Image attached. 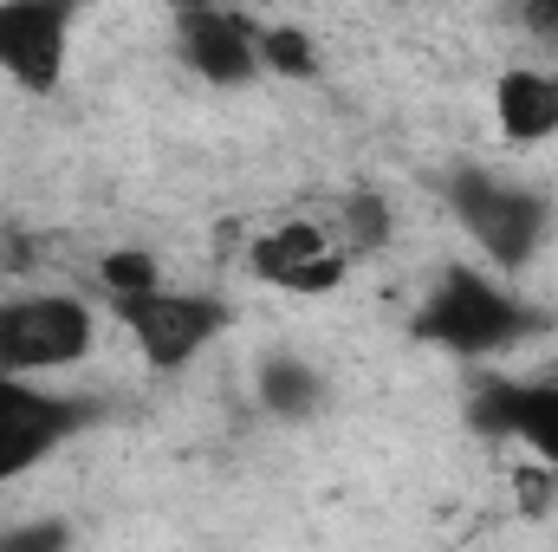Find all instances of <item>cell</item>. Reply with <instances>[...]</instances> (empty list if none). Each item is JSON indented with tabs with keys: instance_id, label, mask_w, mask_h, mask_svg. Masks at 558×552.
<instances>
[{
	"instance_id": "obj_1",
	"label": "cell",
	"mask_w": 558,
	"mask_h": 552,
	"mask_svg": "<svg viewBox=\"0 0 558 552\" xmlns=\"http://www.w3.org/2000/svg\"><path fill=\"white\" fill-rule=\"evenodd\" d=\"M410 332H416L422 345L448 351V358L481 364V358H500V351H513L520 338H533V332H539V312H533L500 274H487L481 261H448V267L435 274V286L422 292Z\"/></svg>"
},
{
	"instance_id": "obj_2",
	"label": "cell",
	"mask_w": 558,
	"mask_h": 552,
	"mask_svg": "<svg viewBox=\"0 0 558 552\" xmlns=\"http://www.w3.org/2000/svg\"><path fill=\"white\" fill-rule=\"evenodd\" d=\"M441 202L454 215V228L474 241V254L487 261V274H520L533 267L546 228H553V208L539 189L487 169V163H454L441 176Z\"/></svg>"
},
{
	"instance_id": "obj_3",
	"label": "cell",
	"mask_w": 558,
	"mask_h": 552,
	"mask_svg": "<svg viewBox=\"0 0 558 552\" xmlns=\"http://www.w3.org/2000/svg\"><path fill=\"white\" fill-rule=\"evenodd\" d=\"M98 338V312L78 292L59 286H26V292H0V377H52L72 371L78 358H92Z\"/></svg>"
},
{
	"instance_id": "obj_4",
	"label": "cell",
	"mask_w": 558,
	"mask_h": 552,
	"mask_svg": "<svg viewBox=\"0 0 558 552\" xmlns=\"http://www.w3.org/2000/svg\"><path fill=\"white\" fill-rule=\"evenodd\" d=\"M111 312L131 332L149 371H182L228 332V305L215 292H189V286H156L137 299H118Z\"/></svg>"
},
{
	"instance_id": "obj_5",
	"label": "cell",
	"mask_w": 558,
	"mask_h": 552,
	"mask_svg": "<svg viewBox=\"0 0 558 552\" xmlns=\"http://www.w3.org/2000/svg\"><path fill=\"white\" fill-rule=\"evenodd\" d=\"M98 416L92 397H65L26 377H0V488L33 475L39 461H52L85 422Z\"/></svg>"
},
{
	"instance_id": "obj_6",
	"label": "cell",
	"mask_w": 558,
	"mask_h": 552,
	"mask_svg": "<svg viewBox=\"0 0 558 552\" xmlns=\"http://www.w3.org/2000/svg\"><path fill=\"white\" fill-rule=\"evenodd\" d=\"M72 0H0V79L26 98H52L72 59Z\"/></svg>"
},
{
	"instance_id": "obj_7",
	"label": "cell",
	"mask_w": 558,
	"mask_h": 552,
	"mask_svg": "<svg viewBox=\"0 0 558 552\" xmlns=\"http://www.w3.org/2000/svg\"><path fill=\"white\" fill-rule=\"evenodd\" d=\"M254 13H234V7H182L175 13V59L215 85V92H241L260 72V46H254Z\"/></svg>"
},
{
	"instance_id": "obj_8",
	"label": "cell",
	"mask_w": 558,
	"mask_h": 552,
	"mask_svg": "<svg viewBox=\"0 0 558 552\" xmlns=\"http://www.w3.org/2000/svg\"><path fill=\"white\" fill-rule=\"evenodd\" d=\"M468 422L481 435L520 442L533 461L558 475V377H487L468 397Z\"/></svg>"
},
{
	"instance_id": "obj_9",
	"label": "cell",
	"mask_w": 558,
	"mask_h": 552,
	"mask_svg": "<svg viewBox=\"0 0 558 552\" xmlns=\"http://www.w3.org/2000/svg\"><path fill=\"white\" fill-rule=\"evenodd\" d=\"M247 274L260 286H279V292H299V299H318L331 292L338 279L351 274V254L331 241L325 221L299 215V221H279L274 235H260L247 248Z\"/></svg>"
},
{
	"instance_id": "obj_10",
	"label": "cell",
	"mask_w": 558,
	"mask_h": 552,
	"mask_svg": "<svg viewBox=\"0 0 558 552\" xmlns=\"http://www.w3.org/2000/svg\"><path fill=\"white\" fill-rule=\"evenodd\" d=\"M494 124L513 149L558 137V65H507L494 79Z\"/></svg>"
},
{
	"instance_id": "obj_11",
	"label": "cell",
	"mask_w": 558,
	"mask_h": 552,
	"mask_svg": "<svg viewBox=\"0 0 558 552\" xmlns=\"http://www.w3.org/2000/svg\"><path fill=\"white\" fill-rule=\"evenodd\" d=\"M254 391H260V410L286 416V422H305V416L318 410V397H325L318 371H312V364H299V358H267V364H260V377H254Z\"/></svg>"
},
{
	"instance_id": "obj_12",
	"label": "cell",
	"mask_w": 558,
	"mask_h": 552,
	"mask_svg": "<svg viewBox=\"0 0 558 552\" xmlns=\"http://www.w3.org/2000/svg\"><path fill=\"white\" fill-rule=\"evenodd\" d=\"M254 46H260V72H274V79H318L325 72L312 33L292 26V20H260L254 26Z\"/></svg>"
},
{
	"instance_id": "obj_13",
	"label": "cell",
	"mask_w": 558,
	"mask_h": 552,
	"mask_svg": "<svg viewBox=\"0 0 558 552\" xmlns=\"http://www.w3.org/2000/svg\"><path fill=\"white\" fill-rule=\"evenodd\" d=\"M325 228H331V241L357 261V254H377V248L390 241V208H384L377 195H344V202L325 215Z\"/></svg>"
},
{
	"instance_id": "obj_14",
	"label": "cell",
	"mask_w": 558,
	"mask_h": 552,
	"mask_svg": "<svg viewBox=\"0 0 558 552\" xmlns=\"http://www.w3.org/2000/svg\"><path fill=\"white\" fill-rule=\"evenodd\" d=\"M98 279H105V299L118 305V299L156 292V286H162V261H156V254H143V248H118V254H105V261H98Z\"/></svg>"
},
{
	"instance_id": "obj_15",
	"label": "cell",
	"mask_w": 558,
	"mask_h": 552,
	"mask_svg": "<svg viewBox=\"0 0 558 552\" xmlns=\"http://www.w3.org/2000/svg\"><path fill=\"white\" fill-rule=\"evenodd\" d=\"M0 552H72V527L65 520H13V527H0Z\"/></svg>"
},
{
	"instance_id": "obj_16",
	"label": "cell",
	"mask_w": 558,
	"mask_h": 552,
	"mask_svg": "<svg viewBox=\"0 0 558 552\" xmlns=\"http://www.w3.org/2000/svg\"><path fill=\"white\" fill-rule=\"evenodd\" d=\"M520 20H526V33H539V39H558V7H526Z\"/></svg>"
}]
</instances>
